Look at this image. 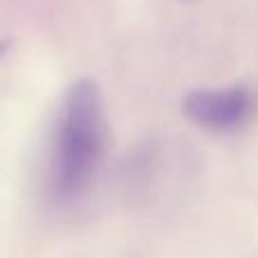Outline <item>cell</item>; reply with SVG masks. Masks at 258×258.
<instances>
[{"label": "cell", "mask_w": 258, "mask_h": 258, "mask_svg": "<svg viewBox=\"0 0 258 258\" xmlns=\"http://www.w3.org/2000/svg\"><path fill=\"white\" fill-rule=\"evenodd\" d=\"M254 95L247 86L229 89H197L183 100V113L211 132H233L254 113Z\"/></svg>", "instance_id": "7a4b0ae2"}, {"label": "cell", "mask_w": 258, "mask_h": 258, "mask_svg": "<svg viewBox=\"0 0 258 258\" xmlns=\"http://www.w3.org/2000/svg\"><path fill=\"white\" fill-rule=\"evenodd\" d=\"M107 111L100 86L77 80L57 113L50 152V188L59 200L80 197L93 183L107 150Z\"/></svg>", "instance_id": "6da1fadb"}, {"label": "cell", "mask_w": 258, "mask_h": 258, "mask_svg": "<svg viewBox=\"0 0 258 258\" xmlns=\"http://www.w3.org/2000/svg\"><path fill=\"white\" fill-rule=\"evenodd\" d=\"M5 48H7V43H3V41H0V52H3Z\"/></svg>", "instance_id": "3957f363"}]
</instances>
